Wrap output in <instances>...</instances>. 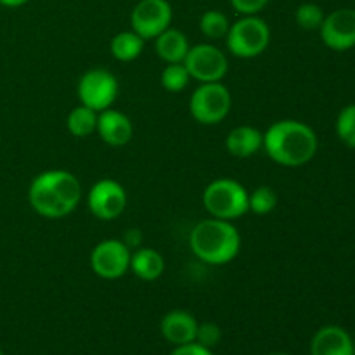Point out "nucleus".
<instances>
[{
  "label": "nucleus",
  "mask_w": 355,
  "mask_h": 355,
  "mask_svg": "<svg viewBox=\"0 0 355 355\" xmlns=\"http://www.w3.org/2000/svg\"><path fill=\"white\" fill-rule=\"evenodd\" d=\"M28 200L40 217L58 220L76 210L82 200V184L68 170H45L31 180Z\"/></svg>",
  "instance_id": "1"
},
{
  "label": "nucleus",
  "mask_w": 355,
  "mask_h": 355,
  "mask_svg": "<svg viewBox=\"0 0 355 355\" xmlns=\"http://www.w3.org/2000/svg\"><path fill=\"white\" fill-rule=\"evenodd\" d=\"M318 135L314 128L298 120H279L263 132L267 156L288 168H298L311 162L318 153Z\"/></svg>",
  "instance_id": "2"
},
{
  "label": "nucleus",
  "mask_w": 355,
  "mask_h": 355,
  "mask_svg": "<svg viewBox=\"0 0 355 355\" xmlns=\"http://www.w3.org/2000/svg\"><path fill=\"white\" fill-rule=\"evenodd\" d=\"M189 246L201 262L208 266H225L238 257L241 236L231 220L211 217L194 225Z\"/></svg>",
  "instance_id": "3"
},
{
  "label": "nucleus",
  "mask_w": 355,
  "mask_h": 355,
  "mask_svg": "<svg viewBox=\"0 0 355 355\" xmlns=\"http://www.w3.org/2000/svg\"><path fill=\"white\" fill-rule=\"evenodd\" d=\"M203 207L214 218L236 220L248 214V191L238 180L220 177L203 191Z\"/></svg>",
  "instance_id": "4"
},
{
  "label": "nucleus",
  "mask_w": 355,
  "mask_h": 355,
  "mask_svg": "<svg viewBox=\"0 0 355 355\" xmlns=\"http://www.w3.org/2000/svg\"><path fill=\"white\" fill-rule=\"evenodd\" d=\"M227 51L234 58L255 59L266 52L270 44V28L262 17L243 16L231 24L225 37Z\"/></svg>",
  "instance_id": "5"
},
{
  "label": "nucleus",
  "mask_w": 355,
  "mask_h": 355,
  "mask_svg": "<svg viewBox=\"0 0 355 355\" xmlns=\"http://www.w3.org/2000/svg\"><path fill=\"white\" fill-rule=\"evenodd\" d=\"M232 107V96L222 82L200 83L191 94L189 111L201 125H218L227 118Z\"/></svg>",
  "instance_id": "6"
},
{
  "label": "nucleus",
  "mask_w": 355,
  "mask_h": 355,
  "mask_svg": "<svg viewBox=\"0 0 355 355\" xmlns=\"http://www.w3.org/2000/svg\"><path fill=\"white\" fill-rule=\"evenodd\" d=\"M76 92L83 106L101 113L114 104L120 92V83L116 76L107 69L92 68L83 73L82 78L78 80Z\"/></svg>",
  "instance_id": "7"
},
{
  "label": "nucleus",
  "mask_w": 355,
  "mask_h": 355,
  "mask_svg": "<svg viewBox=\"0 0 355 355\" xmlns=\"http://www.w3.org/2000/svg\"><path fill=\"white\" fill-rule=\"evenodd\" d=\"M191 78L200 83L220 82L229 71V59L222 49L211 44L193 45L184 59Z\"/></svg>",
  "instance_id": "8"
},
{
  "label": "nucleus",
  "mask_w": 355,
  "mask_h": 355,
  "mask_svg": "<svg viewBox=\"0 0 355 355\" xmlns=\"http://www.w3.org/2000/svg\"><path fill=\"white\" fill-rule=\"evenodd\" d=\"M130 250L120 239H104L90 253V267L101 279L116 281L130 270Z\"/></svg>",
  "instance_id": "9"
},
{
  "label": "nucleus",
  "mask_w": 355,
  "mask_h": 355,
  "mask_svg": "<svg viewBox=\"0 0 355 355\" xmlns=\"http://www.w3.org/2000/svg\"><path fill=\"white\" fill-rule=\"evenodd\" d=\"M172 17L173 10L168 0H141L130 14V26L144 40H155L168 30Z\"/></svg>",
  "instance_id": "10"
},
{
  "label": "nucleus",
  "mask_w": 355,
  "mask_h": 355,
  "mask_svg": "<svg viewBox=\"0 0 355 355\" xmlns=\"http://www.w3.org/2000/svg\"><path fill=\"white\" fill-rule=\"evenodd\" d=\"M87 207L99 220H114L127 208V191L118 180L101 179L90 187Z\"/></svg>",
  "instance_id": "11"
},
{
  "label": "nucleus",
  "mask_w": 355,
  "mask_h": 355,
  "mask_svg": "<svg viewBox=\"0 0 355 355\" xmlns=\"http://www.w3.org/2000/svg\"><path fill=\"white\" fill-rule=\"evenodd\" d=\"M321 38L326 47L336 52H345L355 47V9H338L324 17Z\"/></svg>",
  "instance_id": "12"
},
{
  "label": "nucleus",
  "mask_w": 355,
  "mask_h": 355,
  "mask_svg": "<svg viewBox=\"0 0 355 355\" xmlns=\"http://www.w3.org/2000/svg\"><path fill=\"white\" fill-rule=\"evenodd\" d=\"M96 132L107 146L121 148V146L128 144L134 137V123L125 113L107 107V110L101 111L99 116H97Z\"/></svg>",
  "instance_id": "13"
},
{
  "label": "nucleus",
  "mask_w": 355,
  "mask_h": 355,
  "mask_svg": "<svg viewBox=\"0 0 355 355\" xmlns=\"http://www.w3.org/2000/svg\"><path fill=\"white\" fill-rule=\"evenodd\" d=\"M159 329L166 342L175 347L184 345V343L196 342L198 321L191 312L177 309V311H170L168 314L163 315Z\"/></svg>",
  "instance_id": "14"
},
{
  "label": "nucleus",
  "mask_w": 355,
  "mask_h": 355,
  "mask_svg": "<svg viewBox=\"0 0 355 355\" xmlns=\"http://www.w3.org/2000/svg\"><path fill=\"white\" fill-rule=\"evenodd\" d=\"M311 355H354V340L340 326H324L314 335Z\"/></svg>",
  "instance_id": "15"
},
{
  "label": "nucleus",
  "mask_w": 355,
  "mask_h": 355,
  "mask_svg": "<svg viewBox=\"0 0 355 355\" xmlns=\"http://www.w3.org/2000/svg\"><path fill=\"white\" fill-rule=\"evenodd\" d=\"M263 146V132L252 125H239L232 128L225 137V149L236 158H250L257 155Z\"/></svg>",
  "instance_id": "16"
},
{
  "label": "nucleus",
  "mask_w": 355,
  "mask_h": 355,
  "mask_svg": "<svg viewBox=\"0 0 355 355\" xmlns=\"http://www.w3.org/2000/svg\"><path fill=\"white\" fill-rule=\"evenodd\" d=\"M155 49L162 61L172 64V62H184L191 45L182 31L168 28L155 38Z\"/></svg>",
  "instance_id": "17"
},
{
  "label": "nucleus",
  "mask_w": 355,
  "mask_h": 355,
  "mask_svg": "<svg viewBox=\"0 0 355 355\" xmlns=\"http://www.w3.org/2000/svg\"><path fill=\"white\" fill-rule=\"evenodd\" d=\"M130 270L142 281H156L165 272V259L155 248H137L130 257Z\"/></svg>",
  "instance_id": "18"
},
{
  "label": "nucleus",
  "mask_w": 355,
  "mask_h": 355,
  "mask_svg": "<svg viewBox=\"0 0 355 355\" xmlns=\"http://www.w3.org/2000/svg\"><path fill=\"white\" fill-rule=\"evenodd\" d=\"M144 38L139 37L135 31H121V33L114 35L113 40H111V54H113L116 61H135L142 54V51H144Z\"/></svg>",
  "instance_id": "19"
},
{
  "label": "nucleus",
  "mask_w": 355,
  "mask_h": 355,
  "mask_svg": "<svg viewBox=\"0 0 355 355\" xmlns=\"http://www.w3.org/2000/svg\"><path fill=\"white\" fill-rule=\"evenodd\" d=\"M97 116H99L97 111L80 104V106L73 107L69 111L68 118H66V127H68L71 135L78 139H85L97 130Z\"/></svg>",
  "instance_id": "20"
},
{
  "label": "nucleus",
  "mask_w": 355,
  "mask_h": 355,
  "mask_svg": "<svg viewBox=\"0 0 355 355\" xmlns=\"http://www.w3.org/2000/svg\"><path fill=\"white\" fill-rule=\"evenodd\" d=\"M231 28V21L220 10H207L200 19V30L210 40L225 38Z\"/></svg>",
  "instance_id": "21"
},
{
  "label": "nucleus",
  "mask_w": 355,
  "mask_h": 355,
  "mask_svg": "<svg viewBox=\"0 0 355 355\" xmlns=\"http://www.w3.org/2000/svg\"><path fill=\"white\" fill-rule=\"evenodd\" d=\"M277 207V194L272 187L260 186L248 193V208L257 215H269Z\"/></svg>",
  "instance_id": "22"
},
{
  "label": "nucleus",
  "mask_w": 355,
  "mask_h": 355,
  "mask_svg": "<svg viewBox=\"0 0 355 355\" xmlns=\"http://www.w3.org/2000/svg\"><path fill=\"white\" fill-rule=\"evenodd\" d=\"M191 82V75L186 69L184 62H172L166 64L162 71V85L168 92H182Z\"/></svg>",
  "instance_id": "23"
},
{
  "label": "nucleus",
  "mask_w": 355,
  "mask_h": 355,
  "mask_svg": "<svg viewBox=\"0 0 355 355\" xmlns=\"http://www.w3.org/2000/svg\"><path fill=\"white\" fill-rule=\"evenodd\" d=\"M336 135L347 148L355 149V103L343 107L336 116Z\"/></svg>",
  "instance_id": "24"
},
{
  "label": "nucleus",
  "mask_w": 355,
  "mask_h": 355,
  "mask_svg": "<svg viewBox=\"0 0 355 355\" xmlns=\"http://www.w3.org/2000/svg\"><path fill=\"white\" fill-rule=\"evenodd\" d=\"M324 17H326L324 10H322L318 3H312V2L302 3V6L297 9V12H295V21H297L298 26H300L302 30H309V31L319 30L322 21H324Z\"/></svg>",
  "instance_id": "25"
},
{
  "label": "nucleus",
  "mask_w": 355,
  "mask_h": 355,
  "mask_svg": "<svg viewBox=\"0 0 355 355\" xmlns=\"http://www.w3.org/2000/svg\"><path fill=\"white\" fill-rule=\"evenodd\" d=\"M220 328L215 322H205V324H198L196 342L207 349H214L220 342Z\"/></svg>",
  "instance_id": "26"
},
{
  "label": "nucleus",
  "mask_w": 355,
  "mask_h": 355,
  "mask_svg": "<svg viewBox=\"0 0 355 355\" xmlns=\"http://www.w3.org/2000/svg\"><path fill=\"white\" fill-rule=\"evenodd\" d=\"M229 2L243 16H255L260 10L266 9L269 0H229Z\"/></svg>",
  "instance_id": "27"
},
{
  "label": "nucleus",
  "mask_w": 355,
  "mask_h": 355,
  "mask_svg": "<svg viewBox=\"0 0 355 355\" xmlns=\"http://www.w3.org/2000/svg\"><path fill=\"white\" fill-rule=\"evenodd\" d=\"M170 355H214V352H211V349L201 345V343L191 342L184 343V345H177Z\"/></svg>",
  "instance_id": "28"
},
{
  "label": "nucleus",
  "mask_w": 355,
  "mask_h": 355,
  "mask_svg": "<svg viewBox=\"0 0 355 355\" xmlns=\"http://www.w3.org/2000/svg\"><path fill=\"white\" fill-rule=\"evenodd\" d=\"M28 2H30V0H0V3H2L3 7H21Z\"/></svg>",
  "instance_id": "29"
},
{
  "label": "nucleus",
  "mask_w": 355,
  "mask_h": 355,
  "mask_svg": "<svg viewBox=\"0 0 355 355\" xmlns=\"http://www.w3.org/2000/svg\"><path fill=\"white\" fill-rule=\"evenodd\" d=\"M267 355H290V354H284V352H270V354H267Z\"/></svg>",
  "instance_id": "30"
},
{
  "label": "nucleus",
  "mask_w": 355,
  "mask_h": 355,
  "mask_svg": "<svg viewBox=\"0 0 355 355\" xmlns=\"http://www.w3.org/2000/svg\"><path fill=\"white\" fill-rule=\"evenodd\" d=\"M354 355H355V340H354Z\"/></svg>",
  "instance_id": "31"
},
{
  "label": "nucleus",
  "mask_w": 355,
  "mask_h": 355,
  "mask_svg": "<svg viewBox=\"0 0 355 355\" xmlns=\"http://www.w3.org/2000/svg\"><path fill=\"white\" fill-rule=\"evenodd\" d=\"M0 355H3V352H2V349H0Z\"/></svg>",
  "instance_id": "32"
}]
</instances>
